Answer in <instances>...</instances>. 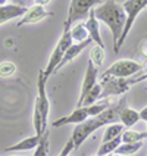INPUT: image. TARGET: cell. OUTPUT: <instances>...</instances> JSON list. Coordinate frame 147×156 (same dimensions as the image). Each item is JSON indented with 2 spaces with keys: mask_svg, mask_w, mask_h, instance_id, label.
Segmentation results:
<instances>
[{
  "mask_svg": "<svg viewBox=\"0 0 147 156\" xmlns=\"http://www.w3.org/2000/svg\"><path fill=\"white\" fill-rule=\"evenodd\" d=\"M122 102L116 105V106H109L104 112L99 113L97 116H93V118H88L86 122L77 125L74 131H72V137L71 140L74 141V146L75 149H78L84 141H86L96 130L102 128L103 125H110V124H118L119 121V109L122 106Z\"/></svg>",
  "mask_w": 147,
  "mask_h": 156,
  "instance_id": "obj_1",
  "label": "cell"
},
{
  "mask_svg": "<svg viewBox=\"0 0 147 156\" xmlns=\"http://www.w3.org/2000/svg\"><path fill=\"white\" fill-rule=\"evenodd\" d=\"M93 12H94V16L97 21H102L110 28L113 38V49H115L121 38L124 27H125V21H127V13L124 12L122 5H119L115 0H106L103 3H100L99 6H96Z\"/></svg>",
  "mask_w": 147,
  "mask_h": 156,
  "instance_id": "obj_2",
  "label": "cell"
},
{
  "mask_svg": "<svg viewBox=\"0 0 147 156\" xmlns=\"http://www.w3.org/2000/svg\"><path fill=\"white\" fill-rule=\"evenodd\" d=\"M71 28H72V22L66 19V21H65V25H63V33H62L61 38H59V41L56 44V47L53 49L52 55H50V59L47 62L46 69H43L44 75H46L47 80H49V77H50L52 74L56 72V69H58V66H59V63H61L62 58L65 56L66 50L74 44L72 37H71Z\"/></svg>",
  "mask_w": 147,
  "mask_h": 156,
  "instance_id": "obj_3",
  "label": "cell"
},
{
  "mask_svg": "<svg viewBox=\"0 0 147 156\" xmlns=\"http://www.w3.org/2000/svg\"><path fill=\"white\" fill-rule=\"evenodd\" d=\"M109 106H110L109 102L104 100V102H102V103H96V105H93V106L77 108V109H75L72 113H69L68 116H62V118H59V119H56L52 125L54 127V128L62 127V125H68V124H77V125H79V124L86 122L88 118L97 116L99 113L104 112Z\"/></svg>",
  "mask_w": 147,
  "mask_h": 156,
  "instance_id": "obj_4",
  "label": "cell"
},
{
  "mask_svg": "<svg viewBox=\"0 0 147 156\" xmlns=\"http://www.w3.org/2000/svg\"><path fill=\"white\" fill-rule=\"evenodd\" d=\"M122 8H124V12L127 13V21H125V27H124L121 38H119V41H118L116 47H115V52L116 53L119 52L121 46L127 40V37L130 34L131 28L134 25L137 16L147 8V0H125V2H122Z\"/></svg>",
  "mask_w": 147,
  "mask_h": 156,
  "instance_id": "obj_5",
  "label": "cell"
},
{
  "mask_svg": "<svg viewBox=\"0 0 147 156\" xmlns=\"http://www.w3.org/2000/svg\"><path fill=\"white\" fill-rule=\"evenodd\" d=\"M143 69V65L131 59H121L112 63L107 69L103 72L102 77H113V78H122L128 80L130 77H134Z\"/></svg>",
  "mask_w": 147,
  "mask_h": 156,
  "instance_id": "obj_6",
  "label": "cell"
},
{
  "mask_svg": "<svg viewBox=\"0 0 147 156\" xmlns=\"http://www.w3.org/2000/svg\"><path fill=\"white\" fill-rule=\"evenodd\" d=\"M132 78L122 80V78H113V77H102L100 86H102V97L107 96H119L124 94L131 86H132Z\"/></svg>",
  "mask_w": 147,
  "mask_h": 156,
  "instance_id": "obj_7",
  "label": "cell"
},
{
  "mask_svg": "<svg viewBox=\"0 0 147 156\" xmlns=\"http://www.w3.org/2000/svg\"><path fill=\"white\" fill-rule=\"evenodd\" d=\"M46 83H47V78L44 75V71H40L38 72V80H37L38 96H37L35 102L40 106L41 116H43V127L44 130L47 131V118H49V111H50V102H49V97H47V93H46Z\"/></svg>",
  "mask_w": 147,
  "mask_h": 156,
  "instance_id": "obj_8",
  "label": "cell"
},
{
  "mask_svg": "<svg viewBox=\"0 0 147 156\" xmlns=\"http://www.w3.org/2000/svg\"><path fill=\"white\" fill-rule=\"evenodd\" d=\"M99 5H100V2H97V0H72L66 19L74 24L77 19L88 18L87 15L94 9V6H99Z\"/></svg>",
  "mask_w": 147,
  "mask_h": 156,
  "instance_id": "obj_9",
  "label": "cell"
},
{
  "mask_svg": "<svg viewBox=\"0 0 147 156\" xmlns=\"http://www.w3.org/2000/svg\"><path fill=\"white\" fill-rule=\"evenodd\" d=\"M46 3H47V2H40V3H37L34 6H31V8L25 12V15L21 18V21L18 22V27L26 25V24H35V22L41 21L44 18L53 16L52 12H47L46 8H44Z\"/></svg>",
  "mask_w": 147,
  "mask_h": 156,
  "instance_id": "obj_10",
  "label": "cell"
},
{
  "mask_svg": "<svg viewBox=\"0 0 147 156\" xmlns=\"http://www.w3.org/2000/svg\"><path fill=\"white\" fill-rule=\"evenodd\" d=\"M97 74H99V69L96 68L91 62H88L87 65V71L86 75H84V81H82V86H81V94H79V99H78L77 108L81 106V103L84 102L86 96L90 93V90L97 84Z\"/></svg>",
  "mask_w": 147,
  "mask_h": 156,
  "instance_id": "obj_11",
  "label": "cell"
},
{
  "mask_svg": "<svg viewBox=\"0 0 147 156\" xmlns=\"http://www.w3.org/2000/svg\"><path fill=\"white\" fill-rule=\"evenodd\" d=\"M28 10L26 8L15 3H6V2H0V25L9 22L15 18H22Z\"/></svg>",
  "mask_w": 147,
  "mask_h": 156,
  "instance_id": "obj_12",
  "label": "cell"
},
{
  "mask_svg": "<svg viewBox=\"0 0 147 156\" xmlns=\"http://www.w3.org/2000/svg\"><path fill=\"white\" fill-rule=\"evenodd\" d=\"M86 28L88 31V37L91 38V41H94L96 46H100L104 49V43L102 40V35H100V28H99V21L96 19L94 12L91 10L88 13V18L86 21Z\"/></svg>",
  "mask_w": 147,
  "mask_h": 156,
  "instance_id": "obj_13",
  "label": "cell"
},
{
  "mask_svg": "<svg viewBox=\"0 0 147 156\" xmlns=\"http://www.w3.org/2000/svg\"><path fill=\"white\" fill-rule=\"evenodd\" d=\"M91 43V38H88V40H86V41H82V43H74L72 46H71L69 49L66 50V53H65V56L62 58L61 63H59V66H58V69H56V72L61 69V68H63L66 63H69L71 61H74L75 58H77L78 55H81V52L86 49L88 44Z\"/></svg>",
  "mask_w": 147,
  "mask_h": 156,
  "instance_id": "obj_14",
  "label": "cell"
},
{
  "mask_svg": "<svg viewBox=\"0 0 147 156\" xmlns=\"http://www.w3.org/2000/svg\"><path fill=\"white\" fill-rule=\"evenodd\" d=\"M119 121L125 128H130V127L135 125L140 121V112L122 105L121 109H119Z\"/></svg>",
  "mask_w": 147,
  "mask_h": 156,
  "instance_id": "obj_15",
  "label": "cell"
},
{
  "mask_svg": "<svg viewBox=\"0 0 147 156\" xmlns=\"http://www.w3.org/2000/svg\"><path fill=\"white\" fill-rule=\"evenodd\" d=\"M41 136H33V137H26L22 141H19L13 146H9L6 152H24V150H35L40 144Z\"/></svg>",
  "mask_w": 147,
  "mask_h": 156,
  "instance_id": "obj_16",
  "label": "cell"
},
{
  "mask_svg": "<svg viewBox=\"0 0 147 156\" xmlns=\"http://www.w3.org/2000/svg\"><path fill=\"white\" fill-rule=\"evenodd\" d=\"M124 130H125V127L122 125L121 122L107 125V128H106V131H104V134H103V139H102V143H107V141L116 139V137H121Z\"/></svg>",
  "mask_w": 147,
  "mask_h": 156,
  "instance_id": "obj_17",
  "label": "cell"
},
{
  "mask_svg": "<svg viewBox=\"0 0 147 156\" xmlns=\"http://www.w3.org/2000/svg\"><path fill=\"white\" fill-rule=\"evenodd\" d=\"M71 37H72V41L74 43H82V41L88 40L90 37H88V31H87V28H86V22L84 24H75V25H72V28H71Z\"/></svg>",
  "mask_w": 147,
  "mask_h": 156,
  "instance_id": "obj_18",
  "label": "cell"
},
{
  "mask_svg": "<svg viewBox=\"0 0 147 156\" xmlns=\"http://www.w3.org/2000/svg\"><path fill=\"white\" fill-rule=\"evenodd\" d=\"M122 144V139L121 137H116V139L110 140L107 143H102L100 149L97 150V156H107L112 155V152H116V149Z\"/></svg>",
  "mask_w": 147,
  "mask_h": 156,
  "instance_id": "obj_19",
  "label": "cell"
},
{
  "mask_svg": "<svg viewBox=\"0 0 147 156\" xmlns=\"http://www.w3.org/2000/svg\"><path fill=\"white\" fill-rule=\"evenodd\" d=\"M141 147H143V141H138V143H122L121 146L116 149L115 153L119 156L134 155V153H137Z\"/></svg>",
  "mask_w": 147,
  "mask_h": 156,
  "instance_id": "obj_20",
  "label": "cell"
},
{
  "mask_svg": "<svg viewBox=\"0 0 147 156\" xmlns=\"http://www.w3.org/2000/svg\"><path fill=\"white\" fill-rule=\"evenodd\" d=\"M100 96H102V86L97 83V84L90 90V93L86 96L84 102L81 103L79 108H84V106H93V105H96V102L100 99Z\"/></svg>",
  "mask_w": 147,
  "mask_h": 156,
  "instance_id": "obj_21",
  "label": "cell"
},
{
  "mask_svg": "<svg viewBox=\"0 0 147 156\" xmlns=\"http://www.w3.org/2000/svg\"><path fill=\"white\" fill-rule=\"evenodd\" d=\"M144 137H147L146 133H138L132 130H125L121 136L122 143H138V141H143Z\"/></svg>",
  "mask_w": 147,
  "mask_h": 156,
  "instance_id": "obj_22",
  "label": "cell"
},
{
  "mask_svg": "<svg viewBox=\"0 0 147 156\" xmlns=\"http://www.w3.org/2000/svg\"><path fill=\"white\" fill-rule=\"evenodd\" d=\"M90 62L94 65L96 68L97 66H102L104 62V49L100 47V46H94L90 52Z\"/></svg>",
  "mask_w": 147,
  "mask_h": 156,
  "instance_id": "obj_23",
  "label": "cell"
},
{
  "mask_svg": "<svg viewBox=\"0 0 147 156\" xmlns=\"http://www.w3.org/2000/svg\"><path fill=\"white\" fill-rule=\"evenodd\" d=\"M47 155H49V133L46 131L43 136H41L40 144L34 150L33 156H47Z\"/></svg>",
  "mask_w": 147,
  "mask_h": 156,
  "instance_id": "obj_24",
  "label": "cell"
},
{
  "mask_svg": "<svg viewBox=\"0 0 147 156\" xmlns=\"http://www.w3.org/2000/svg\"><path fill=\"white\" fill-rule=\"evenodd\" d=\"M16 72V65L13 62L5 61L0 63V77L2 78H9Z\"/></svg>",
  "mask_w": 147,
  "mask_h": 156,
  "instance_id": "obj_25",
  "label": "cell"
},
{
  "mask_svg": "<svg viewBox=\"0 0 147 156\" xmlns=\"http://www.w3.org/2000/svg\"><path fill=\"white\" fill-rule=\"evenodd\" d=\"M140 52H141L143 56L147 58V40H143V41H141V44H140Z\"/></svg>",
  "mask_w": 147,
  "mask_h": 156,
  "instance_id": "obj_26",
  "label": "cell"
},
{
  "mask_svg": "<svg viewBox=\"0 0 147 156\" xmlns=\"http://www.w3.org/2000/svg\"><path fill=\"white\" fill-rule=\"evenodd\" d=\"M140 119H143V121L147 122V106L140 111Z\"/></svg>",
  "mask_w": 147,
  "mask_h": 156,
  "instance_id": "obj_27",
  "label": "cell"
},
{
  "mask_svg": "<svg viewBox=\"0 0 147 156\" xmlns=\"http://www.w3.org/2000/svg\"><path fill=\"white\" fill-rule=\"evenodd\" d=\"M143 80H147V74H144V75L141 78H138V80H137V78H132V83L135 84V83H140V81H143Z\"/></svg>",
  "mask_w": 147,
  "mask_h": 156,
  "instance_id": "obj_28",
  "label": "cell"
},
{
  "mask_svg": "<svg viewBox=\"0 0 147 156\" xmlns=\"http://www.w3.org/2000/svg\"><path fill=\"white\" fill-rule=\"evenodd\" d=\"M112 156H119V155H116V153H115V155H112Z\"/></svg>",
  "mask_w": 147,
  "mask_h": 156,
  "instance_id": "obj_29",
  "label": "cell"
},
{
  "mask_svg": "<svg viewBox=\"0 0 147 156\" xmlns=\"http://www.w3.org/2000/svg\"><path fill=\"white\" fill-rule=\"evenodd\" d=\"M107 156H112V155H107Z\"/></svg>",
  "mask_w": 147,
  "mask_h": 156,
  "instance_id": "obj_30",
  "label": "cell"
},
{
  "mask_svg": "<svg viewBox=\"0 0 147 156\" xmlns=\"http://www.w3.org/2000/svg\"><path fill=\"white\" fill-rule=\"evenodd\" d=\"M94 156H97V155H94Z\"/></svg>",
  "mask_w": 147,
  "mask_h": 156,
  "instance_id": "obj_31",
  "label": "cell"
},
{
  "mask_svg": "<svg viewBox=\"0 0 147 156\" xmlns=\"http://www.w3.org/2000/svg\"><path fill=\"white\" fill-rule=\"evenodd\" d=\"M146 124H147V122H146Z\"/></svg>",
  "mask_w": 147,
  "mask_h": 156,
  "instance_id": "obj_32",
  "label": "cell"
}]
</instances>
